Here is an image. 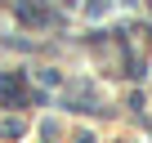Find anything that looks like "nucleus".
Wrapping results in <instances>:
<instances>
[{
  "label": "nucleus",
  "mask_w": 152,
  "mask_h": 143,
  "mask_svg": "<svg viewBox=\"0 0 152 143\" xmlns=\"http://www.w3.org/2000/svg\"><path fill=\"white\" fill-rule=\"evenodd\" d=\"M76 143H94V134H76Z\"/></svg>",
  "instance_id": "nucleus-4"
},
{
  "label": "nucleus",
  "mask_w": 152,
  "mask_h": 143,
  "mask_svg": "<svg viewBox=\"0 0 152 143\" xmlns=\"http://www.w3.org/2000/svg\"><path fill=\"white\" fill-rule=\"evenodd\" d=\"M0 134H5V139H23V121H5Z\"/></svg>",
  "instance_id": "nucleus-3"
},
{
  "label": "nucleus",
  "mask_w": 152,
  "mask_h": 143,
  "mask_svg": "<svg viewBox=\"0 0 152 143\" xmlns=\"http://www.w3.org/2000/svg\"><path fill=\"white\" fill-rule=\"evenodd\" d=\"M0 98H5V107H18L27 94H23V76H14V72H0Z\"/></svg>",
  "instance_id": "nucleus-2"
},
{
  "label": "nucleus",
  "mask_w": 152,
  "mask_h": 143,
  "mask_svg": "<svg viewBox=\"0 0 152 143\" xmlns=\"http://www.w3.org/2000/svg\"><path fill=\"white\" fill-rule=\"evenodd\" d=\"M148 5H152V0H148Z\"/></svg>",
  "instance_id": "nucleus-5"
},
{
  "label": "nucleus",
  "mask_w": 152,
  "mask_h": 143,
  "mask_svg": "<svg viewBox=\"0 0 152 143\" xmlns=\"http://www.w3.org/2000/svg\"><path fill=\"white\" fill-rule=\"evenodd\" d=\"M14 9H18V23H23V27H45V23H49V9L40 5V0H18Z\"/></svg>",
  "instance_id": "nucleus-1"
}]
</instances>
